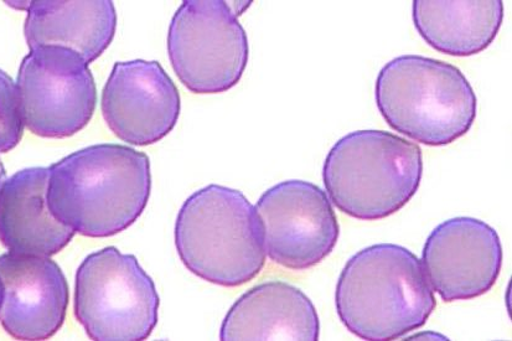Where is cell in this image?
Wrapping results in <instances>:
<instances>
[{
  "mask_svg": "<svg viewBox=\"0 0 512 341\" xmlns=\"http://www.w3.org/2000/svg\"><path fill=\"white\" fill-rule=\"evenodd\" d=\"M422 266L443 302L470 301L495 286L503 267V246L498 232L484 221L455 217L428 236Z\"/></svg>",
  "mask_w": 512,
  "mask_h": 341,
  "instance_id": "cell-10",
  "label": "cell"
},
{
  "mask_svg": "<svg viewBox=\"0 0 512 341\" xmlns=\"http://www.w3.org/2000/svg\"><path fill=\"white\" fill-rule=\"evenodd\" d=\"M0 279L5 332L19 340L54 337L69 306V284L61 268L50 257L8 252L0 256Z\"/></svg>",
  "mask_w": 512,
  "mask_h": 341,
  "instance_id": "cell-12",
  "label": "cell"
},
{
  "mask_svg": "<svg viewBox=\"0 0 512 341\" xmlns=\"http://www.w3.org/2000/svg\"><path fill=\"white\" fill-rule=\"evenodd\" d=\"M256 211L268 256L287 270L319 265L338 244V217L318 185L303 180L274 185L258 200Z\"/></svg>",
  "mask_w": 512,
  "mask_h": 341,
  "instance_id": "cell-9",
  "label": "cell"
},
{
  "mask_svg": "<svg viewBox=\"0 0 512 341\" xmlns=\"http://www.w3.org/2000/svg\"><path fill=\"white\" fill-rule=\"evenodd\" d=\"M50 168L20 170L0 186V241L9 252L50 257L70 244L75 231L51 214Z\"/></svg>",
  "mask_w": 512,
  "mask_h": 341,
  "instance_id": "cell-13",
  "label": "cell"
},
{
  "mask_svg": "<svg viewBox=\"0 0 512 341\" xmlns=\"http://www.w3.org/2000/svg\"><path fill=\"white\" fill-rule=\"evenodd\" d=\"M175 245L189 271L219 286H242L266 265L256 208L226 186H206L185 201L175 225Z\"/></svg>",
  "mask_w": 512,
  "mask_h": 341,
  "instance_id": "cell-3",
  "label": "cell"
},
{
  "mask_svg": "<svg viewBox=\"0 0 512 341\" xmlns=\"http://www.w3.org/2000/svg\"><path fill=\"white\" fill-rule=\"evenodd\" d=\"M423 175L421 148L385 131L348 134L330 149L323 182L341 213L386 219L410 203Z\"/></svg>",
  "mask_w": 512,
  "mask_h": 341,
  "instance_id": "cell-5",
  "label": "cell"
},
{
  "mask_svg": "<svg viewBox=\"0 0 512 341\" xmlns=\"http://www.w3.org/2000/svg\"><path fill=\"white\" fill-rule=\"evenodd\" d=\"M237 15L226 2H184L175 13L169 58L191 92L210 95L239 84L250 50Z\"/></svg>",
  "mask_w": 512,
  "mask_h": 341,
  "instance_id": "cell-7",
  "label": "cell"
},
{
  "mask_svg": "<svg viewBox=\"0 0 512 341\" xmlns=\"http://www.w3.org/2000/svg\"><path fill=\"white\" fill-rule=\"evenodd\" d=\"M341 323L356 337L396 340L423 327L437 307L421 260L407 248H364L341 271L335 292Z\"/></svg>",
  "mask_w": 512,
  "mask_h": 341,
  "instance_id": "cell-2",
  "label": "cell"
},
{
  "mask_svg": "<svg viewBox=\"0 0 512 341\" xmlns=\"http://www.w3.org/2000/svg\"><path fill=\"white\" fill-rule=\"evenodd\" d=\"M146 154L121 144H98L50 167L48 204L62 224L87 237H110L142 215L151 195Z\"/></svg>",
  "mask_w": 512,
  "mask_h": 341,
  "instance_id": "cell-1",
  "label": "cell"
},
{
  "mask_svg": "<svg viewBox=\"0 0 512 341\" xmlns=\"http://www.w3.org/2000/svg\"><path fill=\"white\" fill-rule=\"evenodd\" d=\"M159 297L137 258L115 247L91 253L76 273L75 315L93 340H144L158 322Z\"/></svg>",
  "mask_w": 512,
  "mask_h": 341,
  "instance_id": "cell-6",
  "label": "cell"
},
{
  "mask_svg": "<svg viewBox=\"0 0 512 341\" xmlns=\"http://www.w3.org/2000/svg\"><path fill=\"white\" fill-rule=\"evenodd\" d=\"M375 95L387 124L426 146H448L477 118V96L463 72L426 56L403 55L382 67Z\"/></svg>",
  "mask_w": 512,
  "mask_h": 341,
  "instance_id": "cell-4",
  "label": "cell"
},
{
  "mask_svg": "<svg viewBox=\"0 0 512 341\" xmlns=\"http://www.w3.org/2000/svg\"><path fill=\"white\" fill-rule=\"evenodd\" d=\"M117 17L112 2H31L25 22L30 50L60 46L91 64L115 36Z\"/></svg>",
  "mask_w": 512,
  "mask_h": 341,
  "instance_id": "cell-15",
  "label": "cell"
},
{
  "mask_svg": "<svg viewBox=\"0 0 512 341\" xmlns=\"http://www.w3.org/2000/svg\"><path fill=\"white\" fill-rule=\"evenodd\" d=\"M320 322L314 304L301 289L282 281L243 294L222 323V340H318Z\"/></svg>",
  "mask_w": 512,
  "mask_h": 341,
  "instance_id": "cell-14",
  "label": "cell"
},
{
  "mask_svg": "<svg viewBox=\"0 0 512 341\" xmlns=\"http://www.w3.org/2000/svg\"><path fill=\"white\" fill-rule=\"evenodd\" d=\"M24 126L17 84L0 70V153H7L18 146Z\"/></svg>",
  "mask_w": 512,
  "mask_h": 341,
  "instance_id": "cell-17",
  "label": "cell"
},
{
  "mask_svg": "<svg viewBox=\"0 0 512 341\" xmlns=\"http://www.w3.org/2000/svg\"><path fill=\"white\" fill-rule=\"evenodd\" d=\"M412 18L418 33L433 49L465 58L482 53L498 36L504 3L416 0Z\"/></svg>",
  "mask_w": 512,
  "mask_h": 341,
  "instance_id": "cell-16",
  "label": "cell"
},
{
  "mask_svg": "<svg viewBox=\"0 0 512 341\" xmlns=\"http://www.w3.org/2000/svg\"><path fill=\"white\" fill-rule=\"evenodd\" d=\"M101 105L111 131L133 146L159 142L173 131L180 115L177 86L157 61L117 62Z\"/></svg>",
  "mask_w": 512,
  "mask_h": 341,
  "instance_id": "cell-11",
  "label": "cell"
},
{
  "mask_svg": "<svg viewBox=\"0 0 512 341\" xmlns=\"http://www.w3.org/2000/svg\"><path fill=\"white\" fill-rule=\"evenodd\" d=\"M17 87L24 124L36 136H74L95 112V79L89 64L70 49L30 50L20 65Z\"/></svg>",
  "mask_w": 512,
  "mask_h": 341,
  "instance_id": "cell-8",
  "label": "cell"
},
{
  "mask_svg": "<svg viewBox=\"0 0 512 341\" xmlns=\"http://www.w3.org/2000/svg\"><path fill=\"white\" fill-rule=\"evenodd\" d=\"M2 301H3V283H2V279H0V306H2Z\"/></svg>",
  "mask_w": 512,
  "mask_h": 341,
  "instance_id": "cell-18",
  "label": "cell"
}]
</instances>
